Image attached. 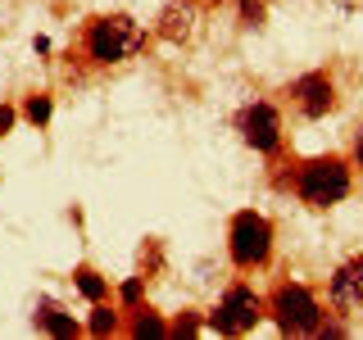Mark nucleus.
Here are the masks:
<instances>
[{"label": "nucleus", "mask_w": 363, "mask_h": 340, "mask_svg": "<svg viewBox=\"0 0 363 340\" xmlns=\"http://www.w3.org/2000/svg\"><path fill=\"white\" fill-rule=\"evenodd\" d=\"M227 249H232V264L236 268L268 264V254H272V222L264 218V213H255V209L236 213L232 232H227Z\"/></svg>", "instance_id": "obj_4"}, {"label": "nucleus", "mask_w": 363, "mask_h": 340, "mask_svg": "<svg viewBox=\"0 0 363 340\" xmlns=\"http://www.w3.org/2000/svg\"><path fill=\"white\" fill-rule=\"evenodd\" d=\"M200 332V322H196V313H186V317H177V327L168 336H196Z\"/></svg>", "instance_id": "obj_15"}, {"label": "nucleus", "mask_w": 363, "mask_h": 340, "mask_svg": "<svg viewBox=\"0 0 363 340\" xmlns=\"http://www.w3.org/2000/svg\"><path fill=\"white\" fill-rule=\"evenodd\" d=\"M295 191H300V200L313 204V209L340 204V200L350 196V168H345V159H313V164H304L300 177H295Z\"/></svg>", "instance_id": "obj_3"}, {"label": "nucleus", "mask_w": 363, "mask_h": 340, "mask_svg": "<svg viewBox=\"0 0 363 340\" xmlns=\"http://www.w3.org/2000/svg\"><path fill=\"white\" fill-rule=\"evenodd\" d=\"M141 28L128 18V14H109V18H96L86 28V55L96 64H118L128 60V55L141 50Z\"/></svg>", "instance_id": "obj_1"}, {"label": "nucleus", "mask_w": 363, "mask_h": 340, "mask_svg": "<svg viewBox=\"0 0 363 340\" xmlns=\"http://www.w3.org/2000/svg\"><path fill=\"white\" fill-rule=\"evenodd\" d=\"M264 317V300H259L250 286H232L223 295V304H218V313H213V332L218 336H241L250 332V327Z\"/></svg>", "instance_id": "obj_5"}, {"label": "nucleus", "mask_w": 363, "mask_h": 340, "mask_svg": "<svg viewBox=\"0 0 363 340\" xmlns=\"http://www.w3.org/2000/svg\"><path fill=\"white\" fill-rule=\"evenodd\" d=\"M332 304H340V309L363 304V254L336 268V277H332Z\"/></svg>", "instance_id": "obj_8"}, {"label": "nucleus", "mask_w": 363, "mask_h": 340, "mask_svg": "<svg viewBox=\"0 0 363 340\" xmlns=\"http://www.w3.org/2000/svg\"><path fill=\"white\" fill-rule=\"evenodd\" d=\"M37 327H41V332H50V336H60V340L77 336V322H73V313L55 309V304H41V309H37Z\"/></svg>", "instance_id": "obj_9"}, {"label": "nucleus", "mask_w": 363, "mask_h": 340, "mask_svg": "<svg viewBox=\"0 0 363 340\" xmlns=\"http://www.w3.org/2000/svg\"><path fill=\"white\" fill-rule=\"evenodd\" d=\"M241 136H245V145L250 150H259V154H272L281 145V113L268 105V100H259V105H250L241 113Z\"/></svg>", "instance_id": "obj_6"}, {"label": "nucleus", "mask_w": 363, "mask_h": 340, "mask_svg": "<svg viewBox=\"0 0 363 340\" xmlns=\"http://www.w3.org/2000/svg\"><path fill=\"white\" fill-rule=\"evenodd\" d=\"M136 295H141V281H123V304H136Z\"/></svg>", "instance_id": "obj_17"}, {"label": "nucleus", "mask_w": 363, "mask_h": 340, "mask_svg": "<svg viewBox=\"0 0 363 340\" xmlns=\"http://www.w3.org/2000/svg\"><path fill=\"white\" fill-rule=\"evenodd\" d=\"M50 96H28V105H23V118L32 123V128H45V123H50Z\"/></svg>", "instance_id": "obj_12"}, {"label": "nucleus", "mask_w": 363, "mask_h": 340, "mask_svg": "<svg viewBox=\"0 0 363 340\" xmlns=\"http://www.w3.org/2000/svg\"><path fill=\"white\" fill-rule=\"evenodd\" d=\"M291 96H295V105H300L304 118H323V113L336 105V86H332V77H327V73L295 77V82H291Z\"/></svg>", "instance_id": "obj_7"}, {"label": "nucleus", "mask_w": 363, "mask_h": 340, "mask_svg": "<svg viewBox=\"0 0 363 340\" xmlns=\"http://www.w3.org/2000/svg\"><path fill=\"white\" fill-rule=\"evenodd\" d=\"M354 154H359V164H363V128H359V136H354Z\"/></svg>", "instance_id": "obj_19"}, {"label": "nucleus", "mask_w": 363, "mask_h": 340, "mask_svg": "<svg viewBox=\"0 0 363 340\" xmlns=\"http://www.w3.org/2000/svg\"><path fill=\"white\" fill-rule=\"evenodd\" d=\"M113 327H118V313L105 309V304H96V313H91V332H96V336H109Z\"/></svg>", "instance_id": "obj_14"}, {"label": "nucleus", "mask_w": 363, "mask_h": 340, "mask_svg": "<svg viewBox=\"0 0 363 340\" xmlns=\"http://www.w3.org/2000/svg\"><path fill=\"white\" fill-rule=\"evenodd\" d=\"M77 290H82L91 304H100V300H105V295H109V281L100 277L96 268H77Z\"/></svg>", "instance_id": "obj_10"}, {"label": "nucleus", "mask_w": 363, "mask_h": 340, "mask_svg": "<svg viewBox=\"0 0 363 340\" xmlns=\"http://www.w3.org/2000/svg\"><path fill=\"white\" fill-rule=\"evenodd\" d=\"M241 14L250 23H259V18H264V0H241Z\"/></svg>", "instance_id": "obj_16"}, {"label": "nucleus", "mask_w": 363, "mask_h": 340, "mask_svg": "<svg viewBox=\"0 0 363 340\" xmlns=\"http://www.w3.org/2000/svg\"><path fill=\"white\" fill-rule=\"evenodd\" d=\"M132 336H136V340H145V336H150V340H168V327L159 322L155 313L141 309V313H136V322H132Z\"/></svg>", "instance_id": "obj_11"}, {"label": "nucleus", "mask_w": 363, "mask_h": 340, "mask_svg": "<svg viewBox=\"0 0 363 340\" xmlns=\"http://www.w3.org/2000/svg\"><path fill=\"white\" fill-rule=\"evenodd\" d=\"M272 317H277V327L286 336H318L323 332V304L300 281H286V286L272 290Z\"/></svg>", "instance_id": "obj_2"}, {"label": "nucleus", "mask_w": 363, "mask_h": 340, "mask_svg": "<svg viewBox=\"0 0 363 340\" xmlns=\"http://www.w3.org/2000/svg\"><path fill=\"white\" fill-rule=\"evenodd\" d=\"M9 128H14V109H9V105H0V136H5Z\"/></svg>", "instance_id": "obj_18"}, {"label": "nucleus", "mask_w": 363, "mask_h": 340, "mask_svg": "<svg viewBox=\"0 0 363 340\" xmlns=\"http://www.w3.org/2000/svg\"><path fill=\"white\" fill-rule=\"evenodd\" d=\"M191 32V9L186 5H173L164 14V37H186Z\"/></svg>", "instance_id": "obj_13"}]
</instances>
